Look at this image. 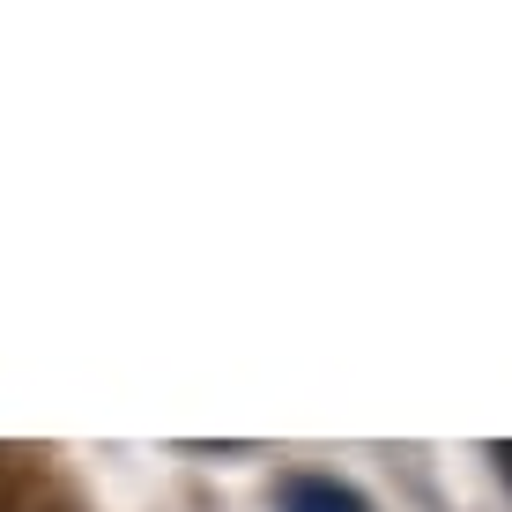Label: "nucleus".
I'll return each instance as SVG.
<instances>
[{
  "mask_svg": "<svg viewBox=\"0 0 512 512\" xmlns=\"http://www.w3.org/2000/svg\"><path fill=\"white\" fill-rule=\"evenodd\" d=\"M282 512H364V498L334 475H290L282 483Z\"/></svg>",
  "mask_w": 512,
  "mask_h": 512,
  "instance_id": "nucleus-1",
  "label": "nucleus"
},
{
  "mask_svg": "<svg viewBox=\"0 0 512 512\" xmlns=\"http://www.w3.org/2000/svg\"><path fill=\"white\" fill-rule=\"evenodd\" d=\"M498 461H505V475H512V446H498Z\"/></svg>",
  "mask_w": 512,
  "mask_h": 512,
  "instance_id": "nucleus-2",
  "label": "nucleus"
}]
</instances>
